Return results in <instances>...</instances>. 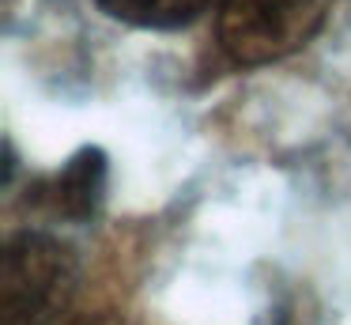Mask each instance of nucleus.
<instances>
[{
  "instance_id": "obj_4",
  "label": "nucleus",
  "mask_w": 351,
  "mask_h": 325,
  "mask_svg": "<svg viewBox=\"0 0 351 325\" xmlns=\"http://www.w3.org/2000/svg\"><path fill=\"white\" fill-rule=\"evenodd\" d=\"M110 19L144 30H174L200 19L219 0H95Z\"/></svg>"
},
{
  "instance_id": "obj_5",
  "label": "nucleus",
  "mask_w": 351,
  "mask_h": 325,
  "mask_svg": "<svg viewBox=\"0 0 351 325\" xmlns=\"http://www.w3.org/2000/svg\"><path fill=\"white\" fill-rule=\"evenodd\" d=\"M84 325H121V322H110V317H99V322H84Z\"/></svg>"
},
{
  "instance_id": "obj_2",
  "label": "nucleus",
  "mask_w": 351,
  "mask_h": 325,
  "mask_svg": "<svg viewBox=\"0 0 351 325\" xmlns=\"http://www.w3.org/2000/svg\"><path fill=\"white\" fill-rule=\"evenodd\" d=\"M332 0H219V45L238 65H268L313 42Z\"/></svg>"
},
{
  "instance_id": "obj_3",
  "label": "nucleus",
  "mask_w": 351,
  "mask_h": 325,
  "mask_svg": "<svg viewBox=\"0 0 351 325\" xmlns=\"http://www.w3.org/2000/svg\"><path fill=\"white\" fill-rule=\"evenodd\" d=\"M38 197L53 216L64 219H91L106 197V155L99 148H84L38 186Z\"/></svg>"
},
{
  "instance_id": "obj_1",
  "label": "nucleus",
  "mask_w": 351,
  "mask_h": 325,
  "mask_svg": "<svg viewBox=\"0 0 351 325\" xmlns=\"http://www.w3.org/2000/svg\"><path fill=\"white\" fill-rule=\"evenodd\" d=\"M76 291V257L61 238L42 231H19L0 261V322L46 325L69 306Z\"/></svg>"
}]
</instances>
